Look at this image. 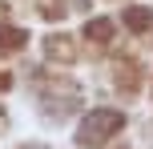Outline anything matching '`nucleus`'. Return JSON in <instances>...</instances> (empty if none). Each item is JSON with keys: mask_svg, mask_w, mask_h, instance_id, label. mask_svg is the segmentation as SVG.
Returning a JSON list of instances; mask_svg holds the SVG:
<instances>
[{"mask_svg": "<svg viewBox=\"0 0 153 149\" xmlns=\"http://www.w3.org/2000/svg\"><path fill=\"white\" fill-rule=\"evenodd\" d=\"M4 85H8V77H4V73H0V89H4Z\"/></svg>", "mask_w": 153, "mask_h": 149, "instance_id": "5", "label": "nucleus"}, {"mask_svg": "<svg viewBox=\"0 0 153 149\" xmlns=\"http://www.w3.org/2000/svg\"><path fill=\"white\" fill-rule=\"evenodd\" d=\"M89 36L93 40H109V24L101 20V24H89Z\"/></svg>", "mask_w": 153, "mask_h": 149, "instance_id": "4", "label": "nucleus"}, {"mask_svg": "<svg viewBox=\"0 0 153 149\" xmlns=\"http://www.w3.org/2000/svg\"><path fill=\"white\" fill-rule=\"evenodd\" d=\"M20 44H24V32H20V28H8V24H0V53L20 48Z\"/></svg>", "mask_w": 153, "mask_h": 149, "instance_id": "2", "label": "nucleus"}, {"mask_svg": "<svg viewBox=\"0 0 153 149\" xmlns=\"http://www.w3.org/2000/svg\"><path fill=\"white\" fill-rule=\"evenodd\" d=\"M121 125H125L121 113H113V109H97V113H89V117H85L81 129H76V141H81V145H105L113 133H121Z\"/></svg>", "mask_w": 153, "mask_h": 149, "instance_id": "1", "label": "nucleus"}, {"mask_svg": "<svg viewBox=\"0 0 153 149\" xmlns=\"http://www.w3.org/2000/svg\"><path fill=\"white\" fill-rule=\"evenodd\" d=\"M125 20H129L133 28H149V24H153V12H149V8H129Z\"/></svg>", "mask_w": 153, "mask_h": 149, "instance_id": "3", "label": "nucleus"}]
</instances>
